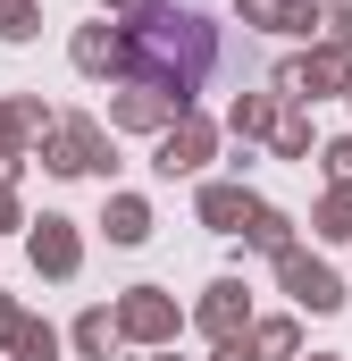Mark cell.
Listing matches in <instances>:
<instances>
[{
  "mask_svg": "<svg viewBox=\"0 0 352 361\" xmlns=\"http://www.w3.org/2000/svg\"><path fill=\"white\" fill-rule=\"evenodd\" d=\"M126 68L143 85H160V92H201V76H210V25L201 17H151V25H134Z\"/></svg>",
  "mask_w": 352,
  "mask_h": 361,
  "instance_id": "6da1fadb",
  "label": "cell"
}]
</instances>
